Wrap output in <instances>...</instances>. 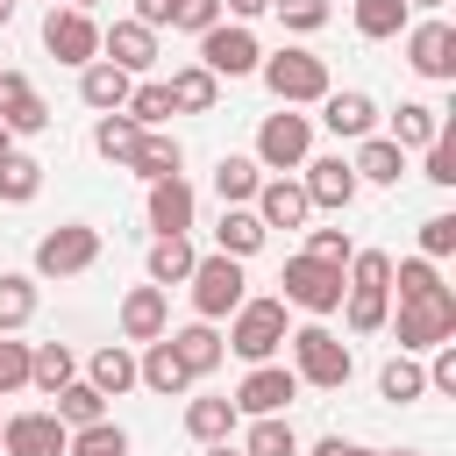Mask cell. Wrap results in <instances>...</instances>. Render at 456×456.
Returning a JSON list of instances; mask_svg holds the SVG:
<instances>
[{
  "label": "cell",
  "mask_w": 456,
  "mask_h": 456,
  "mask_svg": "<svg viewBox=\"0 0 456 456\" xmlns=\"http://www.w3.org/2000/svg\"><path fill=\"white\" fill-rule=\"evenodd\" d=\"M264 235H271V228H264V221H256L249 207H221V228H214V249L242 264V256H256V249H264Z\"/></svg>",
  "instance_id": "484cf974"
},
{
  "label": "cell",
  "mask_w": 456,
  "mask_h": 456,
  "mask_svg": "<svg viewBox=\"0 0 456 456\" xmlns=\"http://www.w3.org/2000/svg\"><path fill=\"white\" fill-rule=\"evenodd\" d=\"M299 171H306V178H299L306 207H321V214H349V200H356V171H349V157H306Z\"/></svg>",
  "instance_id": "5bb4252c"
},
{
  "label": "cell",
  "mask_w": 456,
  "mask_h": 456,
  "mask_svg": "<svg viewBox=\"0 0 456 456\" xmlns=\"http://www.w3.org/2000/svg\"><path fill=\"white\" fill-rule=\"evenodd\" d=\"M0 128L7 135H43L50 128V107H43V93L21 71H0Z\"/></svg>",
  "instance_id": "e0dca14e"
},
{
  "label": "cell",
  "mask_w": 456,
  "mask_h": 456,
  "mask_svg": "<svg viewBox=\"0 0 456 456\" xmlns=\"http://www.w3.org/2000/svg\"><path fill=\"white\" fill-rule=\"evenodd\" d=\"M178 164H185L178 135H164V128H142V142H135V157H128L121 171H135L142 185H157V178H178Z\"/></svg>",
  "instance_id": "603a6c76"
},
{
  "label": "cell",
  "mask_w": 456,
  "mask_h": 456,
  "mask_svg": "<svg viewBox=\"0 0 456 456\" xmlns=\"http://www.w3.org/2000/svg\"><path fill=\"white\" fill-rule=\"evenodd\" d=\"M36 321V278L28 271H0V335Z\"/></svg>",
  "instance_id": "e575fe53"
},
{
  "label": "cell",
  "mask_w": 456,
  "mask_h": 456,
  "mask_svg": "<svg viewBox=\"0 0 456 456\" xmlns=\"http://www.w3.org/2000/svg\"><path fill=\"white\" fill-rule=\"evenodd\" d=\"M171 328V299H164V285H135L128 299H121V342H157Z\"/></svg>",
  "instance_id": "ffe728a7"
},
{
  "label": "cell",
  "mask_w": 456,
  "mask_h": 456,
  "mask_svg": "<svg viewBox=\"0 0 456 456\" xmlns=\"http://www.w3.org/2000/svg\"><path fill=\"white\" fill-rule=\"evenodd\" d=\"M435 135H442V114H435L428 100H406V107L392 114V142H399V150H428Z\"/></svg>",
  "instance_id": "d590c367"
},
{
  "label": "cell",
  "mask_w": 456,
  "mask_h": 456,
  "mask_svg": "<svg viewBox=\"0 0 456 456\" xmlns=\"http://www.w3.org/2000/svg\"><path fill=\"white\" fill-rule=\"evenodd\" d=\"M249 214L264 221V228H306V192H299V178H264L256 185V200H249Z\"/></svg>",
  "instance_id": "d6986e66"
},
{
  "label": "cell",
  "mask_w": 456,
  "mask_h": 456,
  "mask_svg": "<svg viewBox=\"0 0 456 456\" xmlns=\"http://www.w3.org/2000/svg\"><path fill=\"white\" fill-rule=\"evenodd\" d=\"M7 157H14V135H7V128H0V164H7Z\"/></svg>",
  "instance_id": "9f6ffc18"
},
{
  "label": "cell",
  "mask_w": 456,
  "mask_h": 456,
  "mask_svg": "<svg viewBox=\"0 0 456 456\" xmlns=\"http://www.w3.org/2000/svg\"><path fill=\"white\" fill-rule=\"evenodd\" d=\"M185 285H192V314H200V321H228V314L249 299V292H242V264H235V256H221V249H214V256H200Z\"/></svg>",
  "instance_id": "8992f818"
},
{
  "label": "cell",
  "mask_w": 456,
  "mask_h": 456,
  "mask_svg": "<svg viewBox=\"0 0 456 456\" xmlns=\"http://www.w3.org/2000/svg\"><path fill=\"white\" fill-rule=\"evenodd\" d=\"M192 214H200V192H192L185 178H157V185H150V228H157V235H185Z\"/></svg>",
  "instance_id": "44dd1931"
},
{
  "label": "cell",
  "mask_w": 456,
  "mask_h": 456,
  "mask_svg": "<svg viewBox=\"0 0 456 456\" xmlns=\"http://www.w3.org/2000/svg\"><path fill=\"white\" fill-rule=\"evenodd\" d=\"M428 185H456V142H449V128L428 142V171H420Z\"/></svg>",
  "instance_id": "f907efd6"
},
{
  "label": "cell",
  "mask_w": 456,
  "mask_h": 456,
  "mask_svg": "<svg viewBox=\"0 0 456 456\" xmlns=\"http://www.w3.org/2000/svg\"><path fill=\"white\" fill-rule=\"evenodd\" d=\"M192 264H200V249H192L185 235H157V242H150V285H185Z\"/></svg>",
  "instance_id": "f546056e"
},
{
  "label": "cell",
  "mask_w": 456,
  "mask_h": 456,
  "mask_svg": "<svg viewBox=\"0 0 456 456\" xmlns=\"http://www.w3.org/2000/svg\"><path fill=\"white\" fill-rule=\"evenodd\" d=\"M278 285H285V306H299V314H314V321L342 314V292H349V278H342L335 264H314V256H285Z\"/></svg>",
  "instance_id": "5b68a950"
},
{
  "label": "cell",
  "mask_w": 456,
  "mask_h": 456,
  "mask_svg": "<svg viewBox=\"0 0 456 456\" xmlns=\"http://www.w3.org/2000/svg\"><path fill=\"white\" fill-rule=\"evenodd\" d=\"M86 385H93L100 399H121V392L135 385V356H128V342H107V349H93V363H86Z\"/></svg>",
  "instance_id": "4316f807"
},
{
  "label": "cell",
  "mask_w": 456,
  "mask_h": 456,
  "mask_svg": "<svg viewBox=\"0 0 456 456\" xmlns=\"http://www.w3.org/2000/svg\"><path fill=\"white\" fill-rule=\"evenodd\" d=\"M314 456H378V449H363V442H342V435H328Z\"/></svg>",
  "instance_id": "11a10c76"
},
{
  "label": "cell",
  "mask_w": 456,
  "mask_h": 456,
  "mask_svg": "<svg viewBox=\"0 0 456 456\" xmlns=\"http://www.w3.org/2000/svg\"><path fill=\"white\" fill-rule=\"evenodd\" d=\"M164 342H171V356L185 363V378H207V370H221V356H228V342H221V328H214V321L164 328Z\"/></svg>",
  "instance_id": "2e32d148"
},
{
  "label": "cell",
  "mask_w": 456,
  "mask_h": 456,
  "mask_svg": "<svg viewBox=\"0 0 456 456\" xmlns=\"http://www.w3.org/2000/svg\"><path fill=\"white\" fill-rule=\"evenodd\" d=\"M321 128L342 135V142H363V135H378V100L356 93V86H349V93H328V100H321Z\"/></svg>",
  "instance_id": "ac0fdd59"
},
{
  "label": "cell",
  "mask_w": 456,
  "mask_h": 456,
  "mask_svg": "<svg viewBox=\"0 0 456 456\" xmlns=\"http://www.w3.org/2000/svg\"><path fill=\"white\" fill-rule=\"evenodd\" d=\"M299 256H314V264H335V271H349L356 242H349L342 228H306V249H299Z\"/></svg>",
  "instance_id": "ee69618b"
},
{
  "label": "cell",
  "mask_w": 456,
  "mask_h": 456,
  "mask_svg": "<svg viewBox=\"0 0 456 456\" xmlns=\"http://www.w3.org/2000/svg\"><path fill=\"white\" fill-rule=\"evenodd\" d=\"M242 456H299V435H292V420H285V413H271V420H249V435H242Z\"/></svg>",
  "instance_id": "ab89813d"
},
{
  "label": "cell",
  "mask_w": 456,
  "mask_h": 456,
  "mask_svg": "<svg viewBox=\"0 0 456 456\" xmlns=\"http://www.w3.org/2000/svg\"><path fill=\"white\" fill-rule=\"evenodd\" d=\"M378 456H420V449H378Z\"/></svg>",
  "instance_id": "6125c7cd"
},
{
  "label": "cell",
  "mask_w": 456,
  "mask_h": 456,
  "mask_svg": "<svg viewBox=\"0 0 456 456\" xmlns=\"http://www.w3.org/2000/svg\"><path fill=\"white\" fill-rule=\"evenodd\" d=\"M7 21H14V0H0V28H7Z\"/></svg>",
  "instance_id": "680465c9"
},
{
  "label": "cell",
  "mask_w": 456,
  "mask_h": 456,
  "mask_svg": "<svg viewBox=\"0 0 456 456\" xmlns=\"http://www.w3.org/2000/svg\"><path fill=\"white\" fill-rule=\"evenodd\" d=\"M164 86H171V107H178V114H214V100H221V78L200 71V64H178Z\"/></svg>",
  "instance_id": "83f0119b"
},
{
  "label": "cell",
  "mask_w": 456,
  "mask_h": 456,
  "mask_svg": "<svg viewBox=\"0 0 456 456\" xmlns=\"http://www.w3.org/2000/svg\"><path fill=\"white\" fill-rule=\"evenodd\" d=\"M64 456H128V435L114 428V420H93V428H78L71 435V449Z\"/></svg>",
  "instance_id": "7bdbcfd3"
},
{
  "label": "cell",
  "mask_w": 456,
  "mask_h": 456,
  "mask_svg": "<svg viewBox=\"0 0 456 456\" xmlns=\"http://www.w3.org/2000/svg\"><path fill=\"white\" fill-rule=\"evenodd\" d=\"M285 342H292V378H299V385H314V392H342V385H349L356 356H349V342H342L328 321H306V328H292Z\"/></svg>",
  "instance_id": "6da1fadb"
},
{
  "label": "cell",
  "mask_w": 456,
  "mask_h": 456,
  "mask_svg": "<svg viewBox=\"0 0 456 456\" xmlns=\"http://www.w3.org/2000/svg\"><path fill=\"white\" fill-rule=\"evenodd\" d=\"M406 64H413L420 78H456V28H449L442 14L406 21Z\"/></svg>",
  "instance_id": "4fadbf2b"
},
{
  "label": "cell",
  "mask_w": 456,
  "mask_h": 456,
  "mask_svg": "<svg viewBox=\"0 0 456 456\" xmlns=\"http://www.w3.org/2000/svg\"><path fill=\"white\" fill-rule=\"evenodd\" d=\"M0 420H7V413H0Z\"/></svg>",
  "instance_id": "be15d7a7"
},
{
  "label": "cell",
  "mask_w": 456,
  "mask_h": 456,
  "mask_svg": "<svg viewBox=\"0 0 456 456\" xmlns=\"http://www.w3.org/2000/svg\"><path fill=\"white\" fill-rule=\"evenodd\" d=\"M135 385H150V392H164V399H178L192 378H185V363L171 356V342L157 335V342H142V356H135Z\"/></svg>",
  "instance_id": "d4e9b609"
},
{
  "label": "cell",
  "mask_w": 456,
  "mask_h": 456,
  "mask_svg": "<svg viewBox=\"0 0 456 456\" xmlns=\"http://www.w3.org/2000/svg\"><path fill=\"white\" fill-rule=\"evenodd\" d=\"M256 185H264L256 157H221V164H214V192H221V207H249Z\"/></svg>",
  "instance_id": "836d02e7"
},
{
  "label": "cell",
  "mask_w": 456,
  "mask_h": 456,
  "mask_svg": "<svg viewBox=\"0 0 456 456\" xmlns=\"http://www.w3.org/2000/svg\"><path fill=\"white\" fill-rule=\"evenodd\" d=\"M299 399V378L285 370V363H249V378L235 385V413H249V420H271V413H285Z\"/></svg>",
  "instance_id": "8fae6325"
},
{
  "label": "cell",
  "mask_w": 456,
  "mask_h": 456,
  "mask_svg": "<svg viewBox=\"0 0 456 456\" xmlns=\"http://www.w3.org/2000/svg\"><path fill=\"white\" fill-rule=\"evenodd\" d=\"M50 399H57L50 413H57V420H64L71 435H78V428H93V420H107V399H100V392H93L86 378H71V385H57Z\"/></svg>",
  "instance_id": "d6a6232c"
},
{
  "label": "cell",
  "mask_w": 456,
  "mask_h": 456,
  "mask_svg": "<svg viewBox=\"0 0 456 456\" xmlns=\"http://www.w3.org/2000/svg\"><path fill=\"white\" fill-rule=\"evenodd\" d=\"M135 142H142V128H135L128 114H100V121H93V150H100L107 164H128Z\"/></svg>",
  "instance_id": "f35d334b"
},
{
  "label": "cell",
  "mask_w": 456,
  "mask_h": 456,
  "mask_svg": "<svg viewBox=\"0 0 456 456\" xmlns=\"http://www.w3.org/2000/svg\"><path fill=\"white\" fill-rule=\"evenodd\" d=\"M93 264H100V228H86V221H64L36 242V278H78Z\"/></svg>",
  "instance_id": "ba28073f"
},
{
  "label": "cell",
  "mask_w": 456,
  "mask_h": 456,
  "mask_svg": "<svg viewBox=\"0 0 456 456\" xmlns=\"http://www.w3.org/2000/svg\"><path fill=\"white\" fill-rule=\"evenodd\" d=\"M399 28H406V0H356V36L385 43V36H399Z\"/></svg>",
  "instance_id": "b9f144b4"
},
{
  "label": "cell",
  "mask_w": 456,
  "mask_h": 456,
  "mask_svg": "<svg viewBox=\"0 0 456 456\" xmlns=\"http://www.w3.org/2000/svg\"><path fill=\"white\" fill-rule=\"evenodd\" d=\"M100 57H107L114 71L142 78V71L157 64V28H142V21H107V28H100Z\"/></svg>",
  "instance_id": "9a60e30c"
},
{
  "label": "cell",
  "mask_w": 456,
  "mask_h": 456,
  "mask_svg": "<svg viewBox=\"0 0 456 456\" xmlns=\"http://www.w3.org/2000/svg\"><path fill=\"white\" fill-rule=\"evenodd\" d=\"M378 392H385V399H392V406H413V399H420V392H428V370H420V363H413V356H392V363H385V370H378Z\"/></svg>",
  "instance_id": "60d3db41"
},
{
  "label": "cell",
  "mask_w": 456,
  "mask_h": 456,
  "mask_svg": "<svg viewBox=\"0 0 456 456\" xmlns=\"http://www.w3.org/2000/svg\"><path fill=\"white\" fill-rule=\"evenodd\" d=\"M349 171H356V185H399L406 150H399L392 135H363V142H356V157H349Z\"/></svg>",
  "instance_id": "cb8c5ba5"
},
{
  "label": "cell",
  "mask_w": 456,
  "mask_h": 456,
  "mask_svg": "<svg viewBox=\"0 0 456 456\" xmlns=\"http://www.w3.org/2000/svg\"><path fill=\"white\" fill-rule=\"evenodd\" d=\"M385 314H392V292H378V285H349L342 292V328L349 335H378Z\"/></svg>",
  "instance_id": "4dcf8cb0"
},
{
  "label": "cell",
  "mask_w": 456,
  "mask_h": 456,
  "mask_svg": "<svg viewBox=\"0 0 456 456\" xmlns=\"http://www.w3.org/2000/svg\"><path fill=\"white\" fill-rule=\"evenodd\" d=\"M256 78L271 86V100H278V107H321V100L335 93V86H328V64H321L314 50H292V43H285V50H271V57L256 64Z\"/></svg>",
  "instance_id": "7a4b0ae2"
},
{
  "label": "cell",
  "mask_w": 456,
  "mask_h": 456,
  "mask_svg": "<svg viewBox=\"0 0 456 456\" xmlns=\"http://www.w3.org/2000/svg\"><path fill=\"white\" fill-rule=\"evenodd\" d=\"M21 385H28V342H7L0 335V399L21 392Z\"/></svg>",
  "instance_id": "681fc988"
},
{
  "label": "cell",
  "mask_w": 456,
  "mask_h": 456,
  "mask_svg": "<svg viewBox=\"0 0 456 456\" xmlns=\"http://www.w3.org/2000/svg\"><path fill=\"white\" fill-rule=\"evenodd\" d=\"M235 420H242V413H235V399H192V406H185V435H192L200 449L228 442V435H235Z\"/></svg>",
  "instance_id": "f1b7e54d"
},
{
  "label": "cell",
  "mask_w": 456,
  "mask_h": 456,
  "mask_svg": "<svg viewBox=\"0 0 456 456\" xmlns=\"http://www.w3.org/2000/svg\"><path fill=\"white\" fill-rule=\"evenodd\" d=\"M43 50L57 57V64H93L100 57V21L93 14H78V7H50V21H43Z\"/></svg>",
  "instance_id": "30bf717a"
},
{
  "label": "cell",
  "mask_w": 456,
  "mask_h": 456,
  "mask_svg": "<svg viewBox=\"0 0 456 456\" xmlns=\"http://www.w3.org/2000/svg\"><path fill=\"white\" fill-rule=\"evenodd\" d=\"M413 7H428V14H435V7H449V0H406V14H413Z\"/></svg>",
  "instance_id": "6f0895ef"
},
{
  "label": "cell",
  "mask_w": 456,
  "mask_h": 456,
  "mask_svg": "<svg viewBox=\"0 0 456 456\" xmlns=\"http://www.w3.org/2000/svg\"><path fill=\"white\" fill-rule=\"evenodd\" d=\"M128 21H142V28H171V0H135Z\"/></svg>",
  "instance_id": "f5cc1de1"
},
{
  "label": "cell",
  "mask_w": 456,
  "mask_h": 456,
  "mask_svg": "<svg viewBox=\"0 0 456 456\" xmlns=\"http://www.w3.org/2000/svg\"><path fill=\"white\" fill-rule=\"evenodd\" d=\"M306 150H314V121L306 114H264V128H256V171H299L306 164Z\"/></svg>",
  "instance_id": "52a82bcc"
},
{
  "label": "cell",
  "mask_w": 456,
  "mask_h": 456,
  "mask_svg": "<svg viewBox=\"0 0 456 456\" xmlns=\"http://www.w3.org/2000/svg\"><path fill=\"white\" fill-rule=\"evenodd\" d=\"M271 14H278L292 36H314V28H328L335 7H328V0H271Z\"/></svg>",
  "instance_id": "bcb514c9"
},
{
  "label": "cell",
  "mask_w": 456,
  "mask_h": 456,
  "mask_svg": "<svg viewBox=\"0 0 456 456\" xmlns=\"http://www.w3.org/2000/svg\"><path fill=\"white\" fill-rule=\"evenodd\" d=\"M385 328L399 335V356H420L435 342H456V292H420V299H399V314H385Z\"/></svg>",
  "instance_id": "3957f363"
},
{
  "label": "cell",
  "mask_w": 456,
  "mask_h": 456,
  "mask_svg": "<svg viewBox=\"0 0 456 456\" xmlns=\"http://www.w3.org/2000/svg\"><path fill=\"white\" fill-rule=\"evenodd\" d=\"M207 456H242V449H228V442H214V449H207Z\"/></svg>",
  "instance_id": "91938a15"
},
{
  "label": "cell",
  "mask_w": 456,
  "mask_h": 456,
  "mask_svg": "<svg viewBox=\"0 0 456 456\" xmlns=\"http://www.w3.org/2000/svg\"><path fill=\"white\" fill-rule=\"evenodd\" d=\"M221 14H235V21H242V28H249V21H256V14H271V0H221Z\"/></svg>",
  "instance_id": "db71d44e"
},
{
  "label": "cell",
  "mask_w": 456,
  "mask_h": 456,
  "mask_svg": "<svg viewBox=\"0 0 456 456\" xmlns=\"http://www.w3.org/2000/svg\"><path fill=\"white\" fill-rule=\"evenodd\" d=\"M392 292H399V299H420V292H442V271H435L428 256H406V264H392Z\"/></svg>",
  "instance_id": "f6af8a7d"
},
{
  "label": "cell",
  "mask_w": 456,
  "mask_h": 456,
  "mask_svg": "<svg viewBox=\"0 0 456 456\" xmlns=\"http://www.w3.org/2000/svg\"><path fill=\"white\" fill-rule=\"evenodd\" d=\"M43 192V164L28 157V150H14L7 164H0V207H28Z\"/></svg>",
  "instance_id": "8d00e7d4"
},
{
  "label": "cell",
  "mask_w": 456,
  "mask_h": 456,
  "mask_svg": "<svg viewBox=\"0 0 456 456\" xmlns=\"http://www.w3.org/2000/svg\"><path fill=\"white\" fill-rule=\"evenodd\" d=\"M221 21V0H171V28H185V36H207Z\"/></svg>",
  "instance_id": "7dc6e473"
},
{
  "label": "cell",
  "mask_w": 456,
  "mask_h": 456,
  "mask_svg": "<svg viewBox=\"0 0 456 456\" xmlns=\"http://www.w3.org/2000/svg\"><path fill=\"white\" fill-rule=\"evenodd\" d=\"M128 93H135V78H128V71H114L107 57H93V64L78 71V100H86L93 114H121V107H128Z\"/></svg>",
  "instance_id": "7402d4cb"
},
{
  "label": "cell",
  "mask_w": 456,
  "mask_h": 456,
  "mask_svg": "<svg viewBox=\"0 0 456 456\" xmlns=\"http://www.w3.org/2000/svg\"><path fill=\"white\" fill-rule=\"evenodd\" d=\"M121 114H128L135 128H164L178 107H171V86H164V78H142V86L128 93V107H121Z\"/></svg>",
  "instance_id": "74e56055"
},
{
  "label": "cell",
  "mask_w": 456,
  "mask_h": 456,
  "mask_svg": "<svg viewBox=\"0 0 456 456\" xmlns=\"http://www.w3.org/2000/svg\"><path fill=\"white\" fill-rule=\"evenodd\" d=\"M264 64V50H256V36L242 28V21H214L207 36H200V71H214V78H249Z\"/></svg>",
  "instance_id": "9c48e42d"
},
{
  "label": "cell",
  "mask_w": 456,
  "mask_h": 456,
  "mask_svg": "<svg viewBox=\"0 0 456 456\" xmlns=\"http://www.w3.org/2000/svg\"><path fill=\"white\" fill-rule=\"evenodd\" d=\"M0 449L7 456H64L71 449V428L43 406V413H7L0 420Z\"/></svg>",
  "instance_id": "7c38bea8"
},
{
  "label": "cell",
  "mask_w": 456,
  "mask_h": 456,
  "mask_svg": "<svg viewBox=\"0 0 456 456\" xmlns=\"http://www.w3.org/2000/svg\"><path fill=\"white\" fill-rule=\"evenodd\" d=\"M285 335H292V321H285V299H242L235 314H228V349L242 356V363H271L278 349H285Z\"/></svg>",
  "instance_id": "277c9868"
},
{
  "label": "cell",
  "mask_w": 456,
  "mask_h": 456,
  "mask_svg": "<svg viewBox=\"0 0 456 456\" xmlns=\"http://www.w3.org/2000/svg\"><path fill=\"white\" fill-rule=\"evenodd\" d=\"M71 378H78L71 342H36V349H28V385H36V392H57V385H71Z\"/></svg>",
  "instance_id": "1f68e13d"
},
{
  "label": "cell",
  "mask_w": 456,
  "mask_h": 456,
  "mask_svg": "<svg viewBox=\"0 0 456 456\" xmlns=\"http://www.w3.org/2000/svg\"><path fill=\"white\" fill-rule=\"evenodd\" d=\"M456 249V214H428L420 221V256L435 264V256H449Z\"/></svg>",
  "instance_id": "c3c4849f"
},
{
  "label": "cell",
  "mask_w": 456,
  "mask_h": 456,
  "mask_svg": "<svg viewBox=\"0 0 456 456\" xmlns=\"http://www.w3.org/2000/svg\"><path fill=\"white\" fill-rule=\"evenodd\" d=\"M428 392L456 399V342H435V363H428Z\"/></svg>",
  "instance_id": "816d5d0a"
},
{
  "label": "cell",
  "mask_w": 456,
  "mask_h": 456,
  "mask_svg": "<svg viewBox=\"0 0 456 456\" xmlns=\"http://www.w3.org/2000/svg\"><path fill=\"white\" fill-rule=\"evenodd\" d=\"M64 7H78V14H93V7H100V0H64Z\"/></svg>",
  "instance_id": "94428289"
}]
</instances>
